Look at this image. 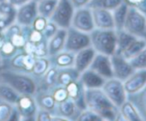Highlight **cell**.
<instances>
[{"label": "cell", "instance_id": "8fae6325", "mask_svg": "<svg viewBox=\"0 0 146 121\" xmlns=\"http://www.w3.org/2000/svg\"><path fill=\"white\" fill-rule=\"evenodd\" d=\"M113 77L125 81L134 71L135 69L132 67L129 60L125 58L122 55L114 53L110 56Z\"/></svg>", "mask_w": 146, "mask_h": 121}, {"label": "cell", "instance_id": "ac0fdd59", "mask_svg": "<svg viewBox=\"0 0 146 121\" xmlns=\"http://www.w3.org/2000/svg\"><path fill=\"white\" fill-rule=\"evenodd\" d=\"M106 80L90 68L79 75V81L85 89H102Z\"/></svg>", "mask_w": 146, "mask_h": 121}, {"label": "cell", "instance_id": "603a6c76", "mask_svg": "<svg viewBox=\"0 0 146 121\" xmlns=\"http://www.w3.org/2000/svg\"><path fill=\"white\" fill-rule=\"evenodd\" d=\"M119 120L126 121H140L143 120L136 106L129 100H126L119 108Z\"/></svg>", "mask_w": 146, "mask_h": 121}, {"label": "cell", "instance_id": "7c38bea8", "mask_svg": "<svg viewBox=\"0 0 146 121\" xmlns=\"http://www.w3.org/2000/svg\"><path fill=\"white\" fill-rule=\"evenodd\" d=\"M37 16V2L35 0H30L17 8L16 22L21 26H32Z\"/></svg>", "mask_w": 146, "mask_h": 121}, {"label": "cell", "instance_id": "8992f818", "mask_svg": "<svg viewBox=\"0 0 146 121\" xmlns=\"http://www.w3.org/2000/svg\"><path fill=\"white\" fill-rule=\"evenodd\" d=\"M90 46V37L89 33L79 31L73 27L66 29V38L64 50L76 53L79 50Z\"/></svg>", "mask_w": 146, "mask_h": 121}, {"label": "cell", "instance_id": "52a82bcc", "mask_svg": "<svg viewBox=\"0 0 146 121\" xmlns=\"http://www.w3.org/2000/svg\"><path fill=\"white\" fill-rule=\"evenodd\" d=\"M35 58V56L23 50H20L11 58L5 60L2 67L30 74Z\"/></svg>", "mask_w": 146, "mask_h": 121}, {"label": "cell", "instance_id": "83f0119b", "mask_svg": "<svg viewBox=\"0 0 146 121\" xmlns=\"http://www.w3.org/2000/svg\"><path fill=\"white\" fill-rule=\"evenodd\" d=\"M145 46H146V39L136 38L120 55H122L127 60H130L132 58H134L136 55H137Z\"/></svg>", "mask_w": 146, "mask_h": 121}, {"label": "cell", "instance_id": "44dd1931", "mask_svg": "<svg viewBox=\"0 0 146 121\" xmlns=\"http://www.w3.org/2000/svg\"><path fill=\"white\" fill-rule=\"evenodd\" d=\"M79 75L80 74L73 66L66 68H57L56 84L57 86L66 87L70 83L78 80L79 78Z\"/></svg>", "mask_w": 146, "mask_h": 121}, {"label": "cell", "instance_id": "484cf974", "mask_svg": "<svg viewBox=\"0 0 146 121\" xmlns=\"http://www.w3.org/2000/svg\"><path fill=\"white\" fill-rule=\"evenodd\" d=\"M22 95H20L10 84L0 80V98L2 100L15 105Z\"/></svg>", "mask_w": 146, "mask_h": 121}, {"label": "cell", "instance_id": "5b68a950", "mask_svg": "<svg viewBox=\"0 0 146 121\" xmlns=\"http://www.w3.org/2000/svg\"><path fill=\"white\" fill-rule=\"evenodd\" d=\"M74 11L75 8L70 0H58L49 20L53 22L58 28L67 29L71 25Z\"/></svg>", "mask_w": 146, "mask_h": 121}, {"label": "cell", "instance_id": "1f68e13d", "mask_svg": "<svg viewBox=\"0 0 146 121\" xmlns=\"http://www.w3.org/2000/svg\"><path fill=\"white\" fill-rule=\"evenodd\" d=\"M124 0H90L88 4V7L92 8H102L109 11H113L114 8L119 6Z\"/></svg>", "mask_w": 146, "mask_h": 121}, {"label": "cell", "instance_id": "e575fe53", "mask_svg": "<svg viewBox=\"0 0 146 121\" xmlns=\"http://www.w3.org/2000/svg\"><path fill=\"white\" fill-rule=\"evenodd\" d=\"M18 51L20 50H18L11 41L7 40H5L2 46H0V52H1V55L4 58V60L9 59L10 58L14 56Z\"/></svg>", "mask_w": 146, "mask_h": 121}, {"label": "cell", "instance_id": "d6986e66", "mask_svg": "<svg viewBox=\"0 0 146 121\" xmlns=\"http://www.w3.org/2000/svg\"><path fill=\"white\" fill-rule=\"evenodd\" d=\"M65 38H66V29L58 28L56 34L48 40V44H47L48 57L55 55L59 52L64 50Z\"/></svg>", "mask_w": 146, "mask_h": 121}, {"label": "cell", "instance_id": "ee69618b", "mask_svg": "<svg viewBox=\"0 0 146 121\" xmlns=\"http://www.w3.org/2000/svg\"><path fill=\"white\" fill-rule=\"evenodd\" d=\"M5 41V36H4V32L2 29H0V46H2L3 42Z\"/></svg>", "mask_w": 146, "mask_h": 121}, {"label": "cell", "instance_id": "4fadbf2b", "mask_svg": "<svg viewBox=\"0 0 146 121\" xmlns=\"http://www.w3.org/2000/svg\"><path fill=\"white\" fill-rule=\"evenodd\" d=\"M127 95L140 91L146 85V69L135 70L125 81H123Z\"/></svg>", "mask_w": 146, "mask_h": 121}, {"label": "cell", "instance_id": "b9f144b4", "mask_svg": "<svg viewBox=\"0 0 146 121\" xmlns=\"http://www.w3.org/2000/svg\"><path fill=\"white\" fill-rule=\"evenodd\" d=\"M90 1V0H70V2L71 3V5L75 9L87 6Z\"/></svg>", "mask_w": 146, "mask_h": 121}, {"label": "cell", "instance_id": "cb8c5ba5", "mask_svg": "<svg viewBox=\"0 0 146 121\" xmlns=\"http://www.w3.org/2000/svg\"><path fill=\"white\" fill-rule=\"evenodd\" d=\"M129 100L137 109L143 120H146V85L136 94L127 95Z\"/></svg>", "mask_w": 146, "mask_h": 121}, {"label": "cell", "instance_id": "7402d4cb", "mask_svg": "<svg viewBox=\"0 0 146 121\" xmlns=\"http://www.w3.org/2000/svg\"><path fill=\"white\" fill-rule=\"evenodd\" d=\"M34 97L39 108L49 111L53 114L57 102L51 91H37Z\"/></svg>", "mask_w": 146, "mask_h": 121}, {"label": "cell", "instance_id": "30bf717a", "mask_svg": "<svg viewBox=\"0 0 146 121\" xmlns=\"http://www.w3.org/2000/svg\"><path fill=\"white\" fill-rule=\"evenodd\" d=\"M15 107L19 114L20 120H35L38 111V106L35 99L32 95H21Z\"/></svg>", "mask_w": 146, "mask_h": 121}, {"label": "cell", "instance_id": "f546056e", "mask_svg": "<svg viewBox=\"0 0 146 121\" xmlns=\"http://www.w3.org/2000/svg\"><path fill=\"white\" fill-rule=\"evenodd\" d=\"M50 66H51V63L48 56L36 58L30 74L36 78H39L46 73V71L49 69Z\"/></svg>", "mask_w": 146, "mask_h": 121}, {"label": "cell", "instance_id": "f1b7e54d", "mask_svg": "<svg viewBox=\"0 0 146 121\" xmlns=\"http://www.w3.org/2000/svg\"><path fill=\"white\" fill-rule=\"evenodd\" d=\"M127 10H128V5L125 2H123L112 11L115 30L123 29L126 14H127Z\"/></svg>", "mask_w": 146, "mask_h": 121}, {"label": "cell", "instance_id": "4dcf8cb0", "mask_svg": "<svg viewBox=\"0 0 146 121\" xmlns=\"http://www.w3.org/2000/svg\"><path fill=\"white\" fill-rule=\"evenodd\" d=\"M58 0H39L37 2L38 15L49 19L58 4Z\"/></svg>", "mask_w": 146, "mask_h": 121}, {"label": "cell", "instance_id": "9a60e30c", "mask_svg": "<svg viewBox=\"0 0 146 121\" xmlns=\"http://www.w3.org/2000/svg\"><path fill=\"white\" fill-rule=\"evenodd\" d=\"M80 111L75 101L68 97L66 100L56 104L53 115L58 116L64 120H76Z\"/></svg>", "mask_w": 146, "mask_h": 121}, {"label": "cell", "instance_id": "7a4b0ae2", "mask_svg": "<svg viewBox=\"0 0 146 121\" xmlns=\"http://www.w3.org/2000/svg\"><path fill=\"white\" fill-rule=\"evenodd\" d=\"M0 80L10 84L22 95L35 96L38 89L36 77L29 73L5 67L0 68Z\"/></svg>", "mask_w": 146, "mask_h": 121}, {"label": "cell", "instance_id": "6da1fadb", "mask_svg": "<svg viewBox=\"0 0 146 121\" xmlns=\"http://www.w3.org/2000/svg\"><path fill=\"white\" fill-rule=\"evenodd\" d=\"M86 107L99 114L103 120H119V109L102 89H85Z\"/></svg>", "mask_w": 146, "mask_h": 121}, {"label": "cell", "instance_id": "d4e9b609", "mask_svg": "<svg viewBox=\"0 0 146 121\" xmlns=\"http://www.w3.org/2000/svg\"><path fill=\"white\" fill-rule=\"evenodd\" d=\"M47 44H48V40H44L38 43H32L27 41L23 50L35 56V58L47 57L48 56Z\"/></svg>", "mask_w": 146, "mask_h": 121}, {"label": "cell", "instance_id": "f35d334b", "mask_svg": "<svg viewBox=\"0 0 146 121\" xmlns=\"http://www.w3.org/2000/svg\"><path fill=\"white\" fill-rule=\"evenodd\" d=\"M128 6H132L138 9L146 15V0H124Z\"/></svg>", "mask_w": 146, "mask_h": 121}, {"label": "cell", "instance_id": "3957f363", "mask_svg": "<svg viewBox=\"0 0 146 121\" xmlns=\"http://www.w3.org/2000/svg\"><path fill=\"white\" fill-rule=\"evenodd\" d=\"M90 46L97 53L112 56L116 52L117 34L115 29L94 28L90 33Z\"/></svg>", "mask_w": 146, "mask_h": 121}, {"label": "cell", "instance_id": "e0dca14e", "mask_svg": "<svg viewBox=\"0 0 146 121\" xmlns=\"http://www.w3.org/2000/svg\"><path fill=\"white\" fill-rule=\"evenodd\" d=\"M96 53V52L91 46L85 47L82 50H79L75 53L73 67L75 68V70L79 74H81L83 71H84L90 67Z\"/></svg>", "mask_w": 146, "mask_h": 121}, {"label": "cell", "instance_id": "9c48e42d", "mask_svg": "<svg viewBox=\"0 0 146 121\" xmlns=\"http://www.w3.org/2000/svg\"><path fill=\"white\" fill-rule=\"evenodd\" d=\"M70 26L79 31L90 34L95 28L91 9L88 6L75 9Z\"/></svg>", "mask_w": 146, "mask_h": 121}, {"label": "cell", "instance_id": "bcb514c9", "mask_svg": "<svg viewBox=\"0 0 146 121\" xmlns=\"http://www.w3.org/2000/svg\"><path fill=\"white\" fill-rule=\"evenodd\" d=\"M5 1H6V0H0V4L3 3V2H5Z\"/></svg>", "mask_w": 146, "mask_h": 121}, {"label": "cell", "instance_id": "ba28073f", "mask_svg": "<svg viewBox=\"0 0 146 121\" xmlns=\"http://www.w3.org/2000/svg\"><path fill=\"white\" fill-rule=\"evenodd\" d=\"M102 89L118 108L127 100V94L125 90L123 82L115 77L107 79Z\"/></svg>", "mask_w": 146, "mask_h": 121}, {"label": "cell", "instance_id": "8d00e7d4", "mask_svg": "<svg viewBox=\"0 0 146 121\" xmlns=\"http://www.w3.org/2000/svg\"><path fill=\"white\" fill-rule=\"evenodd\" d=\"M51 93L57 103L61 102L69 97L66 88L63 86H55L51 89Z\"/></svg>", "mask_w": 146, "mask_h": 121}, {"label": "cell", "instance_id": "7bdbcfd3", "mask_svg": "<svg viewBox=\"0 0 146 121\" xmlns=\"http://www.w3.org/2000/svg\"><path fill=\"white\" fill-rule=\"evenodd\" d=\"M9 3L11 4L13 6H15L16 8H18L20 7L21 5L28 3L29 1H30V0H8Z\"/></svg>", "mask_w": 146, "mask_h": 121}, {"label": "cell", "instance_id": "d590c367", "mask_svg": "<svg viewBox=\"0 0 146 121\" xmlns=\"http://www.w3.org/2000/svg\"><path fill=\"white\" fill-rule=\"evenodd\" d=\"M76 120H78V121H102L103 119L96 112H94L89 108H85V109L80 111Z\"/></svg>", "mask_w": 146, "mask_h": 121}, {"label": "cell", "instance_id": "ffe728a7", "mask_svg": "<svg viewBox=\"0 0 146 121\" xmlns=\"http://www.w3.org/2000/svg\"><path fill=\"white\" fill-rule=\"evenodd\" d=\"M74 58L75 53L66 50H63L55 55L50 56L49 59L52 66H54L56 68H66L73 66V65H74Z\"/></svg>", "mask_w": 146, "mask_h": 121}, {"label": "cell", "instance_id": "277c9868", "mask_svg": "<svg viewBox=\"0 0 146 121\" xmlns=\"http://www.w3.org/2000/svg\"><path fill=\"white\" fill-rule=\"evenodd\" d=\"M123 29L136 37L145 38L146 15L135 7L128 6Z\"/></svg>", "mask_w": 146, "mask_h": 121}, {"label": "cell", "instance_id": "74e56055", "mask_svg": "<svg viewBox=\"0 0 146 121\" xmlns=\"http://www.w3.org/2000/svg\"><path fill=\"white\" fill-rule=\"evenodd\" d=\"M58 26L53 22H52L51 20L48 19V21H47V22H46L44 29L41 31V33H42L44 38L46 40H49L56 34V32L58 31Z\"/></svg>", "mask_w": 146, "mask_h": 121}, {"label": "cell", "instance_id": "60d3db41", "mask_svg": "<svg viewBox=\"0 0 146 121\" xmlns=\"http://www.w3.org/2000/svg\"><path fill=\"white\" fill-rule=\"evenodd\" d=\"M47 21H48V19H46V18H45V17L38 15L36 17V18L35 19V21H34V22H33V24H32L31 27L33 28H35V30H38V31H40L41 32L44 29V28H45Z\"/></svg>", "mask_w": 146, "mask_h": 121}, {"label": "cell", "instance_id": "c3c4849f", "mask_svg": "<svg viewBox=\"0 0 146 121\" xmlns=\"http://www.w3.org/2000/svg\"><path fill=\"white\" fill-rule=\"evenodd\" d=\"M35 1H39V0H35Z\"/></svg>", "mask_w": 146, "mask_h": 121}, {"label": "cell", "instance_id": "f6af8a7d", "mask_svg": "<svg viewBox=\"0 0 146 121\" xmlns=\"http://www.w3.org/2000/svg\"><path fill=\"white\" fill-rule=\"evenodd\" d=\"M4 58L2 57V55H1V52H0V68H1L2 66H3V65H4Z\"/></svg>", "mask_w": 146, "mask_h": 121}, {"label": "cell", "instance_id": "d6a6232c", "mask_svg": "<svg viewBox=\"0 0 146 121\" xmlns=\"http://www.w3.org/2000/svg\"><path fill=\"white\" fill-rule=\"evenodd\" d=\"M15 110V105H12L0 98V121L11 120Z\"/></svg>", "mask_w": 146, "mask_h": 121}, {"label": "cell", "instance_id": "5bb4252c", "mask_svg": "<svg viewBox=\"0 0 146 121\" xmlns=\"http://www.w3.org/2000/svg\"><path fill=\"white\" fill-rule=\"evenodd\" d=\"M89 68L101 75L105 79L113 77L110 56L96 52Z\"/></svg>", "mask_w": 146, "mask_h": 121}, {"label": "cell", "instance_id": "2e32d148", "mask_svg": "<svg viewBox=\"0 0 146 121\" xmlns=\"http://www.w3.org/2000/svg\"><path fill=\"white\" fill-rule=\"evenodd\" d=\"M91 11L96 28L115 29L112 11L102 8H92Z\"/></svg>", "mask_w": 146, "mask_h": 121}, {"label": "cell", "instance_id": "836d02e7", "mask_svg": "<svg viewBox=\"0 0 146 121\" xmlns=\"http://www.w3.org/2000/svg\"><path fill=\"white\" fill-rule=\"evenodd\" d=\"M129 61L135 70L146 69V46Z\"/></svg>", "mask_w": 146, "mask_h": 121}, {"label": "cell", "instance_id": "7dc6e473", "mask_svg": "<svg viewBox=\"0 0 146 121\" xmlns=\"http://www.w3.org/2000/svg\"><path fill=\"white\" fill-rule=\"evenodd\" d=\"M144 39H146V34H145V38Z\"/></svg>", "mask_w": 146, "mask_h": 121}, {"label": "cell", "instance_id": "4316f807", "mask_svg": "<svg viewBox=\"0 0 146 121\" xmlns=\"http://www.w3.org/2000/svg\"><path fill=\"white\" fill-rule=\"evenodd\" d=\"M116 34H117V46H116L115 53L118 54H121L136 38H138L131 34L130 33L126 32L124 29L116 30Z\"/></svg>", "mask_w": 146, "mask_h": 121}, {"label": "cell", "instance_id": "ab89813d", "mask_svg": "<svg viewBox=\"0 0 146 121\" xmlns=\"http://www.w3.org/2000/svg\"><path fill=\"white\" fill-rule=\"evenodd\" d=\"M52 117H53V114L49 112V111H46V110H44V109H40V108H38V111L35 114V120H37V121H52Z\"/></svg>", "mask_w": 146, "mask_h": 121}]
</instances>
